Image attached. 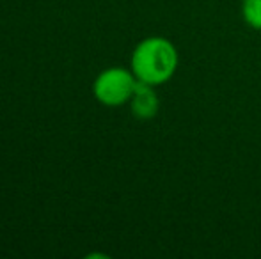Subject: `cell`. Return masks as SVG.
<instances>
[{
  "label": "cell",
  "mask_w": 261,
  "mask_h": 259,
  "mask_svg": "<svg viewBox=\"0 0 261 259\" xmlns=\"http://www.w3.org/2000/svg\"><path fill=\"white\" fill-rule=\"evenodd\" d=\"M178 68V52L165 38H148L135 46L132 53V71L139 82L160 85L172 78Z\"/></svg>",
  "instance_id": "cell-1"
},
{
  "label": "cell",
  "mask_w": 261,
  "mask_h": 259,
  "mask_svg": "<svg viewBox=\"0 0 261 259\" xmlns=\"http://www.w3.org/2000/svg\"><path fill=\"white\" fill-rule=\"evenodd\" d=\"M130 105L135 118L141 119V121H148V119H153L156 116L160 101H158V96L155 89H153V85L144 82H137L134 94L130 98Z\"/></svg>",
  "instance_id": "cell-3"
},
{
  "label": "cell",
  "mask_w": 261,
  "mask_h": 259,
  "mask_svg": "<svg viewBox=\"0 0 261 259\" xmlns=\"http://www.w3.org/2000/svg\"><path fill=\"white\" fill-rule=\"evenodd\" d=\"M139 80L135 78L134 71L124 68H109L98 75L94 80V96L100 103L107 107H119L130 101Z\"/></svg>",
  "instance_id": "cell-2"
},
{
  "label": "cell",
  "mask_w": 261,
  "mask_h": 259,
  "mask_svg": "<svg viewBox=\"0 0 261 259\" xmlns=\"http://www.w3.org/2000/svg\"><path fill=\"white\" fill-rule=\"evenodd\" d=\"M242 16L249 27L261 32V0H244Z\"/></svg>",
  "instance_id": "cell-4"
}]
</instances>
